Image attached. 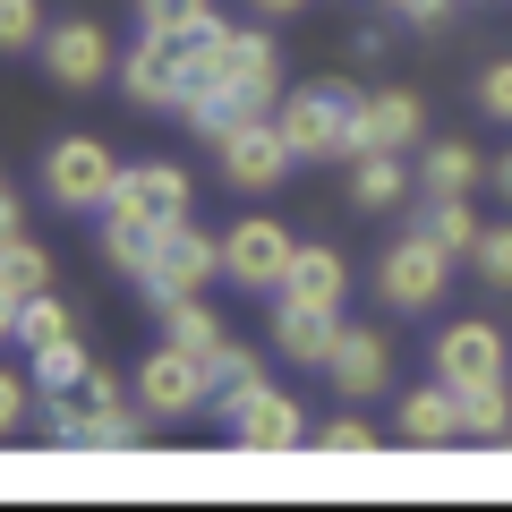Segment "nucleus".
Returning <instances> with one entry per match:
<instances>
[{
    "label": "nucleus",
    "instance_id": "obj_1",
    "mask_svg": "<svg viewBox=\"0 0 512 512\" xmlns=\"http://www.w3.org/2000/svg\"><path fill=\"white\" fill-rule=\"evenodd\" d=\"M453 265H461V256L444 248L427 222H410V231L376 256V299H384L393 316H436L444 291H453Z\"/></svg>",
    "mask_w": 512,
    "mask_h": 512
},
{
    "label": "nucleus",
    "instance_id": "obj_2",
    "mask_svg": "<svg viewBox=\"0 0 512 512\" xmlns=\"http://www.w3.org/2000/svg\"><path fill=\"white\" fill-rule=\"evenodd\" d=\"M274 128L291 137L299 163H350L359 154V94L350 86H291L274 103Z\"/></svg>",
    "mask_w": 512,
    "mask_h": 512
},
{
    "label": "nucleus",
    "instance_id": "obj_3",
    "mask_svg": "<svg viewBox=\"0 0 512 512\" xmlns=\"http://www.w3.org/2000/svg\"><path fill=\"white\" fill-rule=\"evenodd\" d=\"M120 171H128L120 154L77 128V137H52V146H43V197H52L60 214H103V205L120 197Z\"/></svg>",
    "mask_w": 512,
    "mask_h": 512
},
{
    "label": "nucleus",
    "instance_id": "obj_4",
    "mask_svg": "<svg viewBox=\"0 0 512 512\" xmlns=\"http://www.w3.org/2000/svg\"><path fill=\"white\" fill-rule=\"evenodd\" d=\"M291 256H299V239L282 231L274 214H239L231 231H222V282H239L248 299H274L282 274H291Z\"/></svg>",
    "mask_w": 512,
    "mask_h": 512
},
{
    "label": "nucleus",
    "instance_id": "obj_5",
    "mask_svg": "<svg viewBox=\"0 0 512 512\" xmlns=\"http://www.w3.org/2000/svg\"><path fill=\"white\" fill-rule=\"evenodd\" d=\"M214 163H222V188H239V197H265V188H282V180L299 171V154H291V137L274 128V111H265V120H239L231 137H222Z\"/></svg>",
    "mask_w": 512,
    "mask_h": 512
},
{
    "label": "nucleus",
    "instance_id": "obj_6",
    "mask_svg": "<svg viewBox=\"0 0 512 512\" xmlns=\"http://www.w3.org/2000/svg\"><path fill=\"white\" fill-rule=\"evenodd\" d=\"M436 376L453 384V393H470V384H504L512 376V342L495 316H461V325H436Z\"/></svg>",
    "mask_w": 512,
    "mask_h": 512
},
{
    "label": "nucleus",
    "instance_id": "obj_7",
    "mask_svg": "<svg viewBox=\"0 0 512 512\" xmlns=\"http://www.w3.org/2000/svg\"><path fill=\"white\" fill-rule=\"evenodd\" d=\"M103 214L154 222V231H180V222H197V180H188L180 163H128V171H120V197H111Z\"/></svg>",
    "mask_w": 512,
    "mask_h": 512
},
{
    "label": "nucleus",
    "instance_id": "obj_8",
    "mask_svg": "<svg viewBox=\"0 0 512 512\" xmlns=\"http://www.w3.org/2000/svg\"><path fill=\"white\" fill-rule=\"evenodd\" d=\"M146 419H154L146 402L137 410L120 402V376H111V367H94V376L77 384V453H137V444H146Z\"/></svg>",
    "mask_w": 512,
    "mask_h": 512
},
{
    "label": "nucleus",
    "instance_id": "obj_9",
    "mask_svg": "<svg viewBox=\"0 0 512 512\" xmlns=\"http://www.w3.org/2000/svg\"><path fill=\"white\" fill-rule=\"evenodd\" d=\"M231 444L239 453H299V444H316L308 410H299V393H282L274 376L248 384V402L231 410Z\"/></svg>",
    "mask_w": 512,
    "mask_h": 512
},
{
    "label": "nucleus",
    "instance_id": "obj_10",
    "mask_svg": "<svg viewBox=\"0 0 512 512\" xmlns=\"http://www.w3.org/2000/svg\"><path fill=\"white\" fill-rule=\"evenodd\" d=\"M120 86H128L137 111H180L188 103V52H180V35H146V26H137V43L120 52Z\"/></svg>",
    "mask_w": 512,
    "mask_h": 512
},
{
    "label": "nucleus",
    "instance_id": "obj_11",
    "mask_svg": "<svg viewBox=\"0 0 512 512\" xmlns=\"http://www.w3.org/2000/svg\"><path fill=\"white\" fill-rule=\"evenodd\" d=\"M137 402H146L154 419H197V410L214 402V367H205L197 350L163 342L146 367H137Z\"/></svg>",
    "mask_w": 512,
    "mask_h": 512
},
{
    "label": "nucleus",
    "instance_id": "obj_12",
    "mask_svg": "<svg viewBox=\"0 0 512 512\" xmlns=\"http://www.w3.org/2000/svg\"><path fill=\"white\" fill-rule=\"evenodd\" d=\"M205 282H222V239H205L197 222H180V231H163V256H154V274L137 291L154 308H171V299H197Z\"/></svg>",
    "mask_w": 512,
    "mask_h": 512
},
{
    "label": "nucleus",
    "instance_id": "obj_13",
    "mask_svg": "<svg viewBox=\"0 0 512 512\" xmlns=\"http://www.w3.org/2000/svg\"><path fill=\"white\" fill-rule=\"evenodd\" d=\"M43 69H52V86H103L111 69H120V52H111V35L94 18H60L52 35H43Z\"/></svg>",
    "mask_w": 512,
    "mask_h": 512
},
{
    "label": "nucleus",
    "instance_id": "obj_14",
    "mask_svg": "<svg viewBox=\"0 0 512 512\" xmlns=\"http://www.w3.org/2000/svg\"><path fill=\"white\" fill-rule=\"evenodd\" d=\"M325 376H333V393H350V402H376V393H393V333H376V325H342V342H333Z\"/></svg>",
    "mask_w": 512,
    "mask_h": 512
},
{
    "label": "nucleus",
    "instance_id": "obj_15",
    "mask_svg": "<svg viewBox=\"0 0 512 512\" xmlns=\"http://www.w3.org/2000/svg\"><path fill=\"white\" fill-rule=\"evenodd\" d=\"M393 427H402V444H419V453H444V444L470 436V410H461V393L444 376H427V384H410V393H402Z\"/></svg>",
    "mask_w": 512,
    "mask_h": 512
},
{
    "label": "nucleus",
    "instance_id": "obj_16",
    "mask_svg": "<svg viewBox=\"0 0 512 512\" xmlns=\"http://www.w3.org/2000/svg\"><path fill=\"white\" fill-rule=\"evenodd\" d=\"M274 299L316 308V316H342V299H350V256L333 248V239H299V256H291V274H282Z\"/></svg>",
    "mask_w": 512,
    "mask_h": 512
},
{
    "label": "nucleus",
    "instance_id": "obj_17",
    "mask_svg": "<svg viewBox=\"0 0 512 512\" xmlns=\"http://www.w3.org/2000/svg\"><path fill=\"white\" fill-rule=\"evenodd\" d=\"M427 137V103L410 86H384V94H359V154H402Z\"/></svg>",
    "mask_w": 512,
    "mask_h": 512
},
{
    "label": "nucleus",
    "instance_id": "obj_18",
    "mask_svg": "<svg viewBox=\"0 0 512 512\" xmlns=\"http://www.w3.org/2000/svg\"><path fill=\"white\" fill-rule=\"evenodd\" d=\"M333 342H342V316H316V308H291V299H274V350L291 367H325Z\"/></svg>",
    "mask_w": 512,
    "mask_h": 512
},
{
    "label": "nucleus",
    "instance_id": "obj_19",
    "mask_svg": "<svg viewBox=\"0 0 512 512\" xmlns=\"http://www.w3.org/2000/svg\"><path fill=\"white\" fill-rule=\"evenodd\" d=\"M419 188V171H402V154H350V205L359 214H393Z\"/></svg>",
    "mask_w": 512,
    "mask_h": 512
},
{
    "label": "nucleus",
    "instance_id": "obj_20",
    "mask_svg": "<svg viewBox=\"0 0 512 512\" xmlns=\"http://www.w3.org/2000/svg\"><path fill=\"white\" fill-rule=\"evenodd\" d=\"M478 171H487V163H478L461 137H436V146L419 154V197H470Z\"/></svg>",
    "mask_w": 512,
    "mask_h": 512
},
{
    "label": "nucleus",
    "instance_id": "obj_21",
    "mask_svg": "<svg viewBox=\"0 0 512 512\" xmlns=\"http://www.w3.org/2000/svg\"><path fill=\"white\" fill-rule=\"evenodd\" d=\"M26 367H35L43 393H77V384L94 376V359H86V342H77V325L52 333V342H35V350H26Z\"/></svg>",
    "mask_w": 512,
    "mask_h": 512
},
{
    "label": "nucleus",
    "instance_id": "obj_22",
    "mask_svg": "<svg viewBox=\"0 0 512 512\" xmlns=\"http://www.w3.org/2000/svg\"><path fill=\"white\" fill-rule=\"evenodd\" d=\"M103 256L120 265L128 282H146L154 256H163V231H154V222H128V214H103Z\"/></svg>",
    "mask_w": 512,
    "mask_h": 512
},
{
    "label": "nucleus",
    "instance_id": "obj_23",
    "mask_svg": "<svg viewBox=\"0 0 512 512\" xmlns=\"http://www.w3.org/2000/svg\"><path fill=\"white\" fill-rule=\"evenodd\" d=\"M205 367H214V410H222V419H231V410L248 402V384H265V367H256V350H248V342H231V333H222V350H214Z\"/></svg>",
    "mask_w": 512,
    "mask_h": 512
},
{
    "label": "nucleus",
    "instance_id": "obj_24",
    "mask_svg": "<svg viewBox=\"0 0 512 512\" xmlns=\"http://www.w3.org/2000/svg\"><path fill=\"white\" fill-rule=\"evenodd\" d=\"M77 316L60 308V291H43V299H9V342L18 350H35V342H52V333H69Z\"/></svg>",
    "mask_w": 512,
    "mask_h": 512
},
{
    "label": "nucleus",
    "instance_id": "obj_25",
    "mask_svg": "<svg viewBox=\"0 0 512 512\" xmlns=\"http://www.w3.org/2000/svg\"><path fill=\"white\" fill-rule=\"evenodd\" d=\"M163 325H171V342H180V350H197V359H214V350H222V333H231L214 308H205V299H171V308H163Z\"/></svg>",
    "mask_w": 512,
    "mask_h": 512
},
{
    "label": "nucleus",
    "instance_id": "obj_26",
    "mask_svg": "<svg viewBox=\"0 0 512 512\" xmlns=\"http://www.w3.org/2000/svg\"><path fill=\"white\" fill-rule=\"evenodd\" d=\"M0 282H9V299H43V291H52V256H43L26 231H9V256H0Z\"/></svg>",
    "mask_w": 512,
    "mask_h": 512
},
{
    "label": "nucleus",
    "instance_id": "obj_27",
    "mask_svg": "<svg viewBox=\"0 0 512 512\" xmlns=\"http://www.w3.org/2000/svg\"><path fill=\"white\" fill-rule=\"evenodd\" d=\"M419 222H427V231H436L453 256H470V248H478V231H487V222L470 214V197H427V205H419Z\"/></svg>",
    "mask_w": 512,
    "mask_h": 512
},
{
    "label": "nucleus",
    "instance_id": "obj_28",
    "mask_svg": "<svg viewBox=\"0 0 512 512\" xmlns=\"http://www.w3.org/2000/svg\"><path fill=\"white\" fill-rule=\"evenodd\" d=\"M461 410H470V436L478 444H512V393H504V384H470Z\"/></svg>",
    "mask_w": 512,
    "mask_h": 512
},
{
    "label": "nucleus",
    "instance_id": "obj_29",
    "mask_svg": "<svg viewBox=\"0 0 512 512\" xmlns=\"http://www.w3.org/2000/svg\"><path fill=\"white\" fill-rule=\"evenodd\" d=\"M214 18V0H137V26L146 35H197Z\"/></svg>",
    "mask_w": 512,
    "mask_h": 512
},
{
    "label": "nucleus",
    "instance_id": "obj_30",
    "mask_svg": "<svg viewBox=\"0 0 512 512\" xmlns=\"http://www.w3.org/2000/svg\"><path fill=\"white\" fill-rule=\"evenodd\" d=\"M470 265H478V282H487V291H512V222H504V231H478Z\"/></svg>",
    "mask_w": 512,
    "mask_h": 512
},
{
    "label": "nucleus",
    "instance_id": "obj_31",
    "mask_svg": "<svg viewBox=\"0 0 512 512\" xmlns=\"http://www.w3.org/2000/svg\"><path fill=\"white\" fill-rule=\"evenodd\" d=\"M43 35H52V26H43L35 0H0V43H9V52H43Z\"/></svg>",
    "mask_w": 512,
    "mask_h": 512
},
{
    "label": "nucleus",
    "instance_id": "obj_32",
    "mask_svg": "<svg viewBox=\"0 0 512 512\" xmlns=\"http://www.w3.org/2000/svg\"><path fill=\"white\" fill-rule=\"evenodd\" d=\"M35 402H43L35 367H9V376H0V427H26V419H35Z\"/></svg>",
    "mask_w": 512,
    "mask_h": 512
},
{
    "label": "nucleus",
    "instance_id": "obj_33",
    "mask_svg": "<svg viewBox=\"0 0 512 512\" xmlns=\"http://www.w3.org/2000/svg\"><path fill=\"white\" fill-rule=\"evenodd\" d=\"M376 427H367V419H325V427H316V453H376Z\"/></svg>",
    "mask_w": 512,
    "mask_h": 512
},
{
    "label": "nucleus",
    "instance_id": "obj_34",
    "mask_svg": "<svg viewBox=\"0 0 512 512\" xmlns=\"http://www.w3.org/2000/svg\"><path fill=\"white\" fill-rule=\"evenodd\" d=\"M478 111L512 128V60H487V69H478Z\"/></svg>",
    "mask_w": 512,
    "mask_h": 512
},
{
    "label": "nucleus",
    "instance_id": "obj_35",
    "mask_svg": "<svg viewBox=\"0 0 512 512\" xmlns=\"http://www.w3.org/2000/svg\"><path fill=\"white\" fill-rule=\"evenodd\" d=\"M393 18H410V26H427V35H436V26L453 18V0H393Z\"/></svg>",
    "mask_w": 512,
    "mask_h": 512
},
{
    "label": "nucleus",
    "instance_id": "obj_36",
    "mask_svg": "<svg viewBox=\"0 0 512 512\" xmlns=\"http://www.w3.org/2000/svg\"><path fill=\"white\" fill-rule=\"evenodd\" d=\"M350 52H359V60H384V52H393V35H384V26H359V35H350Z\"/></svg>",
    "mask_w": 512,
    "mask_h": 512
},
{
    "label": "nucleus",
    "instance_id": "obj_37",
    "mask_svg": "<svg viewBox=\"0 0 512 512\" xmlns=\"http://www.w3.org/2000/svg\"><path fill=\"white\" fill-rule=\"evenodd\" d=\"M256 18H291V9H308V0H248Z\"/></svg>",
    "mask_w": 512,
    "mask_h": 512
},
{
    "label": "nucleus",
    "instance_id": "obj_38",
    "mask_svg": "<svg viewBox=\"0 0 512 512\" xmlns=\"http://www.w3.org/2000/svg\"><path fill=\"white\" fill-rule=\"evenodd\" d=\"M495 188H504V197H512V154H504V163H495Z\"/></svg>",
    "mask_w": 512,
    "mask_h": 512
}]
</instances>
